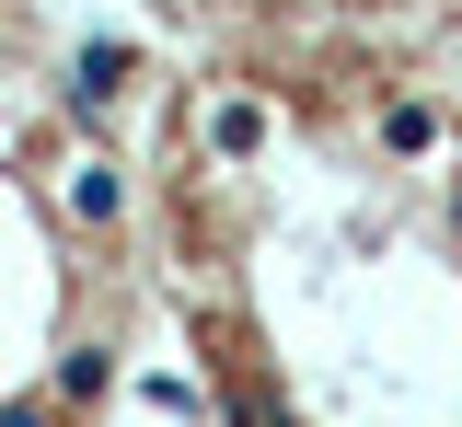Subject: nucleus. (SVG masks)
<instances>
[{
    "mask_svg": "<svg viewBox=\"0 0 462 427\" xmlns=\"http://www.w3.org/2000/svg\"><path fill=\"white\" fill-rule=\"evenodd\" d=\"M116 81H127V47H116V35H105V47H81V81H69V116H105V93H116Z\"/></svg>",
    "mask_w": 462,
    "mask_h": 427,
    "instance_id": "obj_1",
    "label": "nucleus"
},
{
    "mask_svg": "<svg viewBox=\"0 0 462 427\" xmlns=\"http://www.w3.org/2000/svg\"><path fill=\"white\" fill-rule=\"evenodd\" d=\"M208 139H220L231 162H254V150H266V104H220V116H208Z\"/></svg>",
    "mask_w": 462,
    "mask_h": 427,
    "instance_id": "obj_2",
    "label": "nucleus"
},
{
    "mask_svg": "<svg viewBox=\"0 0 462 427\" xmlns=\"http://www.w3.org/2000/svg\"><path fill=\"white\" fill-rule=\"evenodd\" d=\"M105 381H116V359H105V347H69V359H58V393H69V404H93Z\"/></svg>",
    "mask_w": 462,
    "mask_h": 427,
    "instance_id": "obj_3",
    "label": "nucleus"
},
{
    "mask_svg": "<svg viewBox=\"0 0 462 427\" xmlns=\"http://www.w3.org/2000/svg\"><path fill=\"white\" fill-rule=\"evenodd\" d=\"M69 208H81V220H116V208H127V185H116L105 162H81V174H69Z\"/></svg>",
    "mask_w": 462,
    "mask_h": 427,
    "instance_id": "obj_4",
    "label": "nucleus"
},
{
    "mask_svg": "<svg viewBox=\"0 0 462 427\" xmlns=\"http://www.w3.org/2000/svg\"><path fill=\"white\" fill-rule=\"evenodd\" d=\"M231 427H289V416L266 404V393H243V404H231Z\"/></svg>",
    "mask_w": 462,
    "mask_h": 427,
    "instance_id": "obj_5",
    "label": "nucleus"
},
{
    "mask_svg": "<svg viewBox=\"0 0 462 427\" xmlns=\"http://www.w3.org/2000/svg\"><path fill=\"white\" fill-rule=\"evenodd\" d=\"M0 427H47V404H0Z\"/></svg>",
    "mask_w": 462,
    "mask_h": 427,
    "instance_id": "obj_6",
    "label": "nucleus"
},
{
    "mask_svg": "<svg viewBox=\"0 0 462 427\" xmlns=\"http://www.w3.org/2000/svg\"><path fill=\"white\" fill-rule=\"evenodd\" d=\"M451 220H462V196H451Z\"/></svg>",
    "mask_w": 462,
    "mask_h": 427,
    "instance_id": "obj_7",
    "label": "nucleus"
}]
</instances>
